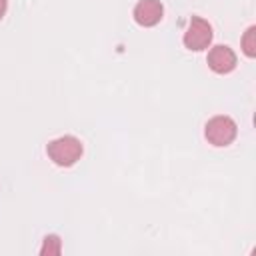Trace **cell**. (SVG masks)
<instances>
[{
	"label": "cell",
	"mask_w": 256,
	"mask_h": 256,
	"mask_svg": "<svg viewBox=\"0 0 256 256\" xmlns=\"http://www.w3.org/2000/svg\"><path fill=\"white\" fill-rule=\"evenodd\" d=\"M212 36H214V32H212L210 22L200 16H192L188 22V28L184 32V46L194 52L206 50L212 42Z\"/></svg>",
	"instance_id": "cell-3"
},
{
	"label": "cell",
	"mask_w": 256,
	"mask_h": 256,
	"mask_svg": "<svg viewBox=\"0 0 256 256\" xmlns=\"http://www.w3.org/2000/svg\"><path fill=\"white\" fill-rule=\"evenodd\" d=\"M242 52L248 58L256 56V26H248V30L242 36Z\"/></svg>",
	"instance_id": "cell-7"
},
{
	"label": "cell",
	"mask_w": 256,
	"mask_h": 256,
	"mask_svg": "<svg viewBox=\"0 0 256 256\" xmlns=\"http://www.w3.org/2000/svg\"><path fill=\"white\" fill-rule=\"evenodd\" d=\"M236 134H238V126H236V122L230 116H222V114L220 116H214L204 126L206 140L212 146H218V148L232 144L234 138H236Z\"/></svg>",
	"instance_id": "cell-2"
},
{
	"label": "cell",
	"mask_w": 256,
	"mask_h": 256,
	"mask_svg": "<svg viewBox=\"0 0 256 256\" xmlns=\"http://www.w3.org/2000/svg\"><path fill=\"white\" fill-rule=\"evenodd\" d=\"M60 252H62V240H60V236L48 234V236L42 240L40 254H42V256H58Z\"/></svg>",
	"instance_id": "cell-6"
},
{
	"label": "cell",
	"mask_w": 256,
	"mask_h": 256,
	"mask_svg": "<svg viewBox=\"0 0 256 256\" xmlns=\"http://www.w3.org/2000/svg\"><path fill=\"white\" fill-rule=\"evenodd\" d=\"M46 152H48V158L58 164V166H72L80 160L84 148H82V142L76 138V136H60V138H54L52 142H48L46 146Z\"/></svg>",
	"instance_id": "cell-1"
},
{
	"label": "cell",
	"mask_w": 256,
	"mask_h": 256,
	"mask_svg": "<svg viewBox=\"0 0 256 256\" xmlns=\"http://www.w3.org/2000/svg\"><path fill=\"white\" fill-rule=\"evenodd\" d=\"M236 54L230 46H224V44H218L214 48H210L208 52V66L212 72L216 74H228L236 68Z\"/></svg>",
	"instance_id": "cell-5"
},
{
	"label": "cell",
	"mask_w": 256,
	"mask_h": 256,
	"mask_svg": "<svg viewBox=\"0 0 256 256\" xmlns=\"http://www.w3.org/2000/svg\"><path fill=\"white\" fill-rule=\"evenodd\" d=\"M6 8H8V0H0V20H2L4 14H6Z\"/></svg>",
	"instance_id": "cell-8"
},
{
	"label": "cell",
	"mask_w": 256,
	"mask_h": 256,
	"mask_svg": "<svg viewBox=\"0 0 256 256\" xmlns=\"http://www.w3.org/2000/svg\"><path fill=\"white\" fill-rule=\"evenodd\" d=\"M136 24L144 26V28H150V26H156L162 16H164V6L160 0H140L136 6H134V12H132Z\"/></svg>",
	"instance_id": "cell-4"
}]
</instances>
